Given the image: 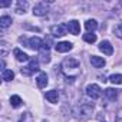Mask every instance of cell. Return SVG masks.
<instances>
[{
    "label": "cell",
    "mask_w": 122,
    "mask_h": 122,
    "mask_svg": "<svg viewBox=\"0 0 122 122\" xmlns=\"http://www.w3.org/2000/svg\"><path fill=\"white\" fill-rule=\"evenodd\" d=\"M92 112H93V105H89V103H82V105H79V106H76L73 109V115L79 121L89 119L91 115H92Z\"/></svg>",
    "instance_id": "6da1fadb"
},
{
    "label": "cell",
    "mask_w": 122,
    "mask_h": 122,
    "mask_svg": "<svg viewBox=\"0 0 122 122\" xmlns=\"http://www.w3.org/2000/svg\"><path fill=\"white\" fill-rule=\"evenodd\" d=\"M79 60L78 59H75V57H68V59H65L63 62H62V69L68 73L69 71H78L79 69Z\"/></svg>",
    "instance_id": "7a4b0ae2"
},
{
    "label": "cell",
    "mask_w": 122,
    "mask_h": 122,
    "mask_svg": "<svg viewBox=\"0 0 122 122\" xmlns=\"http://www.w3.org/2000/svg\"><path fill=\"white\" fill-rule=\"evenodd\" d=\"M86 95H88L89 98H92V99H98V98L102 96V89L99 88V85L91 83V85L86 86Z\"/></svg>",
    "instance_id": "3957f363"
},
{
    "label": "cell",
    "mask_w": 122,
    "mask_h": 122,
    "mask_svg": "<svg viewBox=\"0 0 122 122\" xmlns=\"http://www.w3.org/2000/svg\"><path fill=\"white\" fill-rule=\"evenodd\" d=\"M37 71H39V60L37 59H30L29 60V66L27 68H23L22 69V73L26 75V76H29V75H32L33 72H37Z\"/></svg>",
    "instance_id": "277c9868"
},
{
    "label": "cell",
    "mask_w": 122,
    "mask_h": 122,
    "mask_svg": "<svg viewBox=\"0 0 122 122\" xmlns=\"http://www.w3.org/2000/svg\"><path fill=\"white\" fill-rule=\"evenodd\" d=\"M50 33L55 37H60V36H65L68 33V25H55L50 27Z\"/></svg>",
    "instance_id": "5b68a950"
},
{
    "label": "cell",
    "mask_w": 122,
    "mask_h": 122,
    "mask_svg": "<svg viewBox=\"0 0 122 122\" xmlns=\"http://www.w3.org/2000/svg\"><path fill=\"white\" fill-rule=\"evenodd\" d=\"M47 12H49V7H47L46 3H37L33 7V15L35 16H45V15H47Z\"/></svg>",
    "instance_id": "8992f818"
},
{
    "label": "cell",
    "mask_w": 122,
    "mask_h": 122,
    "mask_svg": "<svg viewBox=\"0 0 122 122\" xmlns=\"http://www.w3.org/2000/svg\"><path fill=\"white\" fill-rule=\"evenodd\" d=\"M39 57L43 63H49L50 62V53H49V46L47 45H43L39 50Z\"/></svg>",
    "instance_id": "52a82bcc"
},
{
    "label": "cell",
    "mask_w": 122,
    "mask_h": 122,
    "mask_svg": "<svg viewBox=\"0 0 122 122\" xmlns=\"http://www.w3.org/2000/svg\"><path fill=\"white\" fill-rule=\"evenodd\" d=\"M27 46H29L30 49H33V50H40V47L43 46V42H42L40 37L33 36V37H30V39L27 40Z\"/></svg>",
    "instance_id": "ba28073f"
},
{
    "label": "cell",
    "mask_w": 122,
    "mask_h": 122,
    "mask_svg": "<svg viewBox=\"0 0 122 122\" xmlns=\"http://www.w3.org/2000/svg\"><path fill=\"white\" fill-rule=\"evenodd\" d=\"M72 47H73V45L71 42H59L57 45H55V49L59 53H66V52L72 50Z\"/></svg>",
    "instance_id": "9c48e42d"
},
{
    "label": "cell",
    "mask_w": 122,
    "mask_h": 122,
    "mask_svg": "<svg viewBox=\"0 0 122 122\" xmlns=\"http://www.w3.org/2000/svg\"><path fill=\"white\" fill-rule=\"evenodd\" d=\"M99 50H101L103 55H108V56H111V55L113 53V47H112L111 42H108V40H102V42L99 43Z\"/></svg>",
    "instance_id": "30bf717a"
},
{
    "label": "cell",
    "mask_w": 122,
    "mask_h": 122,
    "mask_svg": "<svg viewBox=\"0 0 122 122\" xmlns=\"http://www.w3.org/2000/svg\"><path fill=\"white\" fill-rule=\"evenodd\" d=\"M68 32L71 33V35H79L81 33V23L78 22V20H71L69 23H68Z\"/></svg>",
    "instance_id": "8fae6325"
},
{
    "label": "cell",
    "mask_w": 122,
    "mask_h": 122,
    "mask_svg": "<svg viewBox=\"0 0 122 122\" xmlns=\"http://www.w3.org/2000/svg\"><path fill=\"white\" fill-rule=\"evenodd\" d=\"M13 55H15V57H16L17 62H27V60H30V57H29L25 52H22L19 47H16V49L13 50Z\"/></svg>",
    "instance_id": "7c38bea8"
},
{
    "label": "cell",
    "mask_w": 122,
    "mask_h": 122,
    "mask_svg": "<svg viewBox=\"0 0 122 122\" xmlns=\"http://www.w3.org/2000/svg\"><path fill=\"white\" fill-rule=\"evenodd\" d=\"M36 85H37V88H40V89L46 88V85H47V75H46L45 72H40V73H39V76L36 78Z\"/></svg>",
    "instance_id": "4fadbf2b"
},
{
    "label": "cell",
    "mask_w": 122,
    "mask_h": 122,
    "mask_svg": "<svg viewBox=\"0 0 122 122\" xmlns=\"http://www.w3.org/2000/svg\"><path fill=\"white\" fill-rule=\"evenodd\" d=\"M105 59L103 57H99V56H91V65L95 66V68H103L105 66Z\"/></svg>",
    "instance_id": "5bb4252c"
},
{
    "label": "cell",
    "mask_w": 122,
    "mask_h": 122,
    "mask_svg": "<svg viewBox=\"0 0 122 122\" xmlns=\"http://www.w3.org/2000/svg\"><path fill=\"white\" fill-rule=\"evenodd\" d=\"M85 29L88 30V33H93V30L98 29V22L95 19H88L85 22Z\"/></svg>",
    "instance_id": "9a60e30c"
},
{
    "label": "cell",
    "mask_w": 122,
    "mask_h": 122,
    "mask_svg": "<svg viewBox=\"0 0 122 122\" xmlns=\"http://www.w3.org/2000/svg\"><path fill=\"white\" fill-rule=\"evenodd\" d=\"M45 98H46L50 103H57V101H59V93H57V91H49V92L45 93Z\"/></svg>",
    "instance_id": "2e32d148"
},
{
    "label": "cell",
    "mask_w": 122,
    "mask_h": 122,
    "mask_svg": "<svg viewBox=\"0 0 122 122\" xmlns=\"http://www.w3.org/2000/svg\"><path fill=\"white\" fill-rule=\"evenodd\" d=\"M118 92H119V91H116V89H113V88H108V89L105 91V96H106L109 101H115V99L118 98Z\"/></svg>",
    "instance_id": "e0dca14e"
},
{
    "label": "cell",
    "mask_w": 122,
    "mask_h": 122,
    "mask_svg": "<svg viewBox=\"0 0 122 122\" xmlns=\"http://www.w3.org/2000/svg\"><path fill=\"white\" fill-rule=\"evenodd\" d=\"M13 78H15V72H13L12 69H6V71H3V73H2V79H3L5 82H10V81H13Z\"/></svg>",
    "instance_id": "ac0fdd59"
},
{
    "label": "cell",
    "mask_w": 122,
    "mask_h": 122,
    "mask_svg": "<svg viewBox=\"0 0 122 122\" xmlns=\"http://www.w3.org/2000/svg\"><path fill=\"white\" fill-rule=\"evenodd\" d=\"M112 32H113V35H115L118 39H122V20H121V22H118V23L113 26Z\"/></svg>",
    "instance_id": "d6986e66"
},
{
    "label": "cell",
    "mask_w": 122,
    "mask_h": 122,
    "mask_svg": "<svg viewBox=\"0 0 122 122\" xmlns=\"http://www.w3.org/2000/svg\"><path fill=\"white\" fill-rule=\"evenodd\" d=\"M27 2H17V6H16V13L17 15H22V13H26V9H27Z\"/></svg>",
    "instance_id": "ffe728a7"
},
{
    "label": "cell",
    "mask_w": 122,
    "mask_h": 122,
    "mask_svg": "<svg viewBox=\"0 0 122 122\" xmlns=\"http://www.w3.org/2000/svg\"><path fill=\"white\" fill-rule=\"evenodd\" d=\"M109 82H112L113 85H122V75L121 73H113L109 76Z\"/></svg>",
    "instance_id": "44dd1931"
},
{
    "label": "cell",
    "mask_w": 122,
    "mask_h": 122,
    "mask_svg": "<svg viewBox=\"0 0 122 122\" xmlns=\"http://www.w3.org/2000/svg\"><path fill=\"white\" fill-rule=\"evenodd\" d=\"M10 25H12V17H9V16H2V17H0V27L6 29Z\"/></svg>",
    "instance_id": "7402d4cb"
},
{
    "label": "cell",
    "mask_w": 122,
    "mask_h": 122,
    "mask_svg": "<svg viewBox=\"0 0 122 122\" xmlns=\"http://www.w3.org/2000/svg\"><path fill=\"white\" fill-rule=\"evenodd\" d=\"M10 105H12L13 108H19V106L22 105V98H20L19 95H13V96H10Z\"/></svg>",
    "instance_id": "603a6c76"
},
{
    "label": "cell",
    "mask_w": 122,
    "mask_h": 122,
    "mask_svg": "<svg viewBox=\"0 0 122 122\" xmlns=\"http://www.w3.org/2000/svg\"><path fill=\"white\" fill-rule=\"evenodd\" d=\"M83 40L86 42V43H95L96 42V35L95 33H86V35H83Z\"/></svg>",
    "instance_id": "cb8c5ba5"
},
{
    "label": "cell",
    "mask_w": 122,
    "mask_h": 122,
    "mask_svg": "<svg viewBox=\"0 0 122 122\" xmlns=\"http://www.w3.org/2000/svg\"><path fill=\"white\" fill-rule=\"evenodd\" d=\"M0 45H2V46H0V47H2V56L5 57L6 53H7V43L5 40H2V42H0Z\"/></svg>",
    "instance_id": "d4e9b609"
},
{
    "label": "cell",
    "mask_w": 122,
    "mask_h": 122,
    "mask_svg": "<svg viewBox=\"0 0 122 122\" xmlns=\"http://www.w3.org/2000/svg\"><path fill=\"white\" fill-rule=\"evenodd\" d=\"M116 122H122V108L118 111V113H116Z\"/></svg>",
    "instance_id": "484cf974"
},
{
    "label": "cell",
    "mask_w": 122,
    "mask_h": 122,
    "mask_svg": "<svg viewBox=\"0 0 122 122\" xmlns=\"http://www.w3.org/2000/svg\"><path fill=\"white\" fill-rule=\"evenodd\" d=\"M10 5H12V2H5V3H0V7H7Z\"/></svg>",
    "instance_id": "4316f807"
}]
</instances>
